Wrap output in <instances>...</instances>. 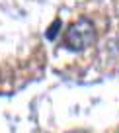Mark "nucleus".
I'll list each match as a JSON object with an SVG mask.
<instances>
[]
</instances>
